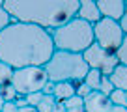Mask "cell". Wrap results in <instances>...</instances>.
Masks as SVG:
<instances>
[{"mask_svg": "<svg viewBox=\"0 0 127 112\" xmlns=\"http://www.w3.org/2000/svg\"><path fill=\"white\" fill-rule=\"evenodd\" d=\"M54 51L51 32L34 24L13 21L0 32V62L13 69L45 67Z\"/></svg>", "mask_w": 127, "mask_h": 112, "instance_id": "cell-1", "label": "cell"}, {"mask_svg": "<svg viewBox=\"0 0 127 112\" xmlns=\"http://www.w3.org/2000/svg\"><path fill=\"white\" fill-rule=\"evenodd\" d=\"M79 4L80 0H6L4 8L11 21L28 23L52 32L75 19Z\"/></svg>", "mask_w": 127, "mask_h": 112, "instance_id": "cell-2", "label": "cell"}, {"mask_svg": "<svg viewBox=\"0 0 127 112\" xmlns=\"http://www.w3.org/2000/svg\"><path fill=\"white\" fill-rule=\"evenodd\" d=\"M52 43H54L56 51H65V52H75V54H82L84 51L95 43L94 39V26L80 19H71L64 26L56 28L51 32Z\"/></svg>", "mask_w": 127, "mask_h": 112, "instance_id": "cell-3", "label": "cell"}, {"mask_svg": "<svg viewBox=\"0 0 127 112\" xmlns=\"http://www.w3.org/2000/svg\"><path fill=\"white\" fill-rule=\"evenodd\" d=\"M88 65L84 62L82 54L65 51H54L52 58L45 64V71L51 82H79L84 80L88 73Z\"/></svg>", "mask_w": 127, "mask_h": 112, "instance_id": "cell-4", "label": "cell"}, {"mask_svg": "<svg viewBox=\"0 0 127 112\" xmlns=\"http://www.w3.org/2000/svg\"><path fill=\"white\" fill-rule=\"evenodd\" d=\"M47 82H49V77L45 67L13 69L11 86L15 88L17 95H28V93H34V92H41Z\"/></svg>", "mask_w": 127, "mask_h": 112, "instance_id": "cell-5", "label": "cell"}, {"mask_svg": "<svg viewBox=\"0 0 127 112\" xmlns=\"http://www.w3.org/2000/svg\"><path fill=\"white\" fill-rule=\"evenodd\" d=\"M123 36L125 34H123L120 23H116V21L101 19L99 23L94 24V39L105 51L116 52L120 49V45H122V41H123Z\"/></svg>", "mask_w": 127, "mask_h": 112, "instance_id": "cell-6", "label": "cell"}, {"mask_svg": "<svg viewBox=\"0 0 127 112\" xmlns=\"http://www.w3.org/2000/svg\"><path fill=\"white\" fill-rule=\"evenodd\" d=\"M82 58L86 62V65L90 69H97L101 71L103 75H110L116 67H118V56L116 52H110V51H105L103 47H99L97 43H94L88 51L82 52Z\"/></svg>", "mask_w": 127, "mask_h": 112, "instance_id": "cell-7", "label": "cell"}, {"mask_svg": "<svg viewBox=\"0 0 127 112\" xmlns=\"http://www.w3.org/2000/svg\"><path fill=\"white\" fill-rule=\"evenodd\" d=\"M97 8H99L103 19H110L120 23L123 13H125L127 2L125 0H97Z\"/></svg>", "mask_w": 127, "mask_h": 112, "instance_id": "cell-8", "label": "cell"}, {"mask_svg": "<svg viewBox=\"0 0 127 112\" xmlns=\"http://www.w3.org/2000/svg\"><path fill=\"white\" fill-rule=\"evenodd\" d=\"M112 103L110 97L101 92H92L88 97H84V112H110Z\"/></svg>", "mask_w": 127, "mask_h": 112, "instance_id": "cell-9", "label": "cell"}, {"mask_svg": "<svg viewBox=\"0 0 127 112\" xmlns=\"http://www.w3.org/2000/svg\"><path fill=\"white\" fill-rule=\"evenodd\" d=\"M77 19L84 21V23L92 24V26L95 23H99L103 17H101V11L97 8V0H80L79 11H77Z\"/></svg>", "mask_w": 127, "mask_h": 112, "instance_id": "cell-10", "label": "cell"}, {"mask_svg": "<svg viewBox=\"0 0 127 112\" xmlns=\"http://www.w3.org/2000/svg\"><path fill=\"white\" fill-rule=\"evenodd\" d=\"M108 79H110L114 90H125L127 92V65L118 64V67L108 75Z\"/></svg>", "mask_w": 127, "mask_h": 112, "instance_id": "cell-11", "label": "cell"}, {"mask_svg": "<svg viewBox=\"0 0 127 112\" xmlns=\"http://www.w3.org/2000/svg\"><path fill=\"white\" fill-rule=\"evenodd\" d=\"M56 101H67L75 97V84L73 82H58L54 84V93H52Z\"/></svg>", "mask_w": 127, "mask_h": 112, "instance_id": "cell-12", "label": "cell"}, {"mask_svg": "<svg viewBox=\"0 0 127 112\" xmlns=\"http://www.w3.org/2000/svg\"><path fill=\"white\" fill-rule=\"evenodd\" d=\"M101 79H103V73H101V71H97V69H88L86 77H84V82L90 86L92 92H99Z\"/></svg>", "mask_w": 127, "mask_h": 112, "instance_id": "cell-13", "label": "cell"}, {"mask_svg": "<svg viewBox=\"0 0 127 112\" xmlns=\"http://www.w3.org/2000/svg\"><path fill=\"white\" fill-rule=\"evenodd\" d=\"M64 105V112H84V99L79 95L71 97L67 101H62Z\"/></svg>", "mask_w": 127, "mask_h": 112, "instance_id": "cell-14", "label": "cell"}, {"mask_svg": "<svg viewBox=\"0 0 127 112\" xmlns=\"http://www.w3.org/2000/svg\"><path fill=\"white\" fill-rule=\"evenodd\" d=\"M108 97H110L112 107L127 108V92H125V90H114V92H112Z\"/></svg>", "mask_w": 127, "mask_h": 112, "instance_id": "cell-15", "label": "cell"}, {"mask_svg": "<svg viewBox=\"0 0 127 112\" xmlns=\"http://www.w3.org/2000/svg\"><path fill=\"white\" fill-rule=\"evenodd\" d=\"M11 79H13V67H9L8 64L0 62V86L11 84Z\"/></svg>", "mask_w": 127, "mask_h": 112, "instance_id": "cell-16", "label": "cell"}, {"mask_svg": "<svg viewBox=\"0 0 127 112\" xmlns=\"http://www.w3.org/2000/svg\"><path fill=\"white\" fill-rule=\"evenodd\" d=\"M54 105H56V99L52 95H43V99H41V103L37 105L36 110L37 112H52L54 110Z\"/></svg>", "mask_w": 127, "mask_h": 112, "instance_id": "cell-17", "label": "cell"}, {"mask_svg": "<svg viewBox=\"0 0 127 112\" xmlns=\"http://www.w3.org/2000/svg\"><path fill=\"white\" fill-rule=\"evenodd\" d=\"M0 97L8 103V101H15L17 99V92L13 88L11 84H4V86H0Z\"/></svg>", "mask_w": 127, "mask_h": 112, "instance_id": "cell-18", "label": "cell"}, {"mask_svg": "<svg viewBox=\"0 0 127 112\" xmlns=\"http://www.w3.org/2000/svg\"><path fill=\"white\" fill-rule=\"evenodd\" d=\"M116 56H118V62L122 65H127V34L123 36V41L120 45V49L116 51Z\"/></svg>", "mask_w": 127, "mask_h": 112, "instance_id": "cell-19", "label": "cell"}, {"mask_svg": "<svg viewBox=\"0 0 127 112\" xmlns=\"http://www.w3.org/2000/svg\"><path fill=\"white\" fill-rule=\"evenodd\" d=\"M75 84V95H79V97H88L92 93V90H90V86H88L84 80H79V82H73Z\"/></svg>", "mask_w": 127, "mask_h": 112, "instance_id": "cell-20", "label": "cell"}, {"mask_svg": "<svg viewBox=\"0 0 127 112\" xmlns=\"http://www.w3.org/2000/svg\"><path fill=\"white\" fill-rule=\"evenodd\" d=\"M11 23H13V21H11V17H9V13L6 11L4 2H0V32H2L4 28H8Z\"/></svg>", "mask_w": 127, "mask_h": 112, "instance_id": "cell-21", "label": "cell"}, {"mask_svg": "<svg viewBox=\"0 0 127 112\" xmlns=\"http://www.w3.org/2000/svg\"><path fill=\"white\" fill-rule=\"evenodd\" d=\"M24 97H26L28 107L37 108V105H39V103H41V99H43V92H34V93H28V95H24Z\"/></svg>", "mask_w": 127, "mask_h": 112, "instance_id": "cell-22", "label": "cell"}, {"mask_svg": "<svg viewBox=\"0 0 127 112\" xmlns=\"http://www.w3.org/2000/svg\"><path fill=\"white\" fill-rule=\"evenodd\" d=\"M99 92L105 93V95H110L112 92H114V86H112L110 79H108L107 75H103V79H101V86H99Z\"/></svg>", "mask_w": 127, "mask_h": 112, "instance_id": "cell-23", "label": "cell"}, {"mask_svg": "<svg viewBox=\"0 0 127 112\" xmlns=\"http://www.w3.org/2000/svg\"><path fill=\"white\" fill-rule=\"evenodd\" d=\"M19 108H17L15 101H8V103H4V107H2V110L0 112H17Z\"/></svg>", "mask_w": 127, "mask_h": 112, "instance_id": "cell-24", "label": "cell"}, {"mask_svg": "<svg viewBox=\"0 0 127 112\" xmlns=\"http://www.w3.org/2000/svg\"><path fill=\"white\" fill-rule=\"evenodd\" d=\"M41 92H43V95H52V93H54V82H51V80H49V82L43 86V90H41Z\"/></svg>", "mask_w": 127, "mask_h": 112, "instance_id": "cell-25", "label": "cell"}, {"mask_svg": "<svg viewBox=\"0 0 127 112\" xmlns=\"http://www.w3.org/2000/svg\"><path fill=\"white\" fill-rule=\"evenodd\" d=\"M15 105H17V108H24V107H28V103H26V97H24V95H17Z\"/></svg>", "mask_w": 127, "mask_h": 112, "instance_id": "cell-26", "label": "cell"}, {"mask_svg": "<svg viewBox=\"0 0 127 112\" xmlns=\"http://www.w3.org/2000/svg\"><path fill=\"white\" fill-rule=\"evenodd\" d=\"M120 26H122V30H123V34H127V8H125V13H123V17H122V21H120Z\"/></svg>", "mask_w": 127, "mask_h": 112, "instance_id": "cell-27", "label": "cell"}, {"mask_svg": "<svg viewBox=\"0 0 127 112\" xmlns=\"http://www.w3.org/2000/svg\"><path fill=\"white\" fill-rule=\"evenodd\" d=\"M17 112H37V110L34 107H24V108H19Z\"/></svg>", "mask_w": 127, "mask_h": 112, "instance_id": "cell-28", "label": "cell"}, {"mask_svg": "<svg viewBox=\"0 0 127 112\" xmlns=\"http://www.w3.org/2000/svg\"><path fill=\"white\" fill-rule=\"evenodd\" d=\"M110 112H127V108H122V107H112Z\"/></svg>", "mask_w": 127, "mask_h": 112, "instance_id": "cell-29", "label": "cell"}, {"mask_svg": "<svg viewBox=\"0 0 127 112\" xmlns=\"http://www.w3.org/2000/svg\"><path fill=\"white\" fill-rule=\"evenodd\" d=\"M4 103H6V101L2 99V97H0V110H2V107H4Z\"/></svg>", "mask_w": 127, "mask_h": 112, "instance_id": "cell-30", "label": "cell"}]
</instances>
